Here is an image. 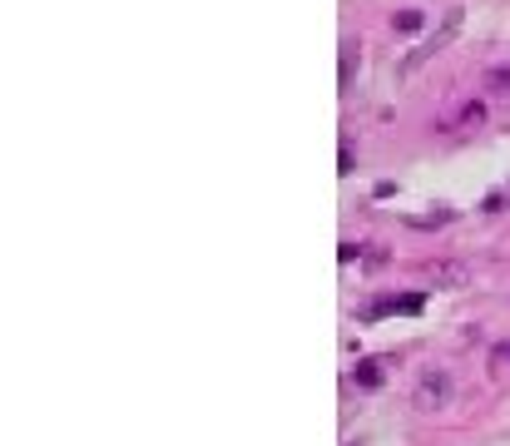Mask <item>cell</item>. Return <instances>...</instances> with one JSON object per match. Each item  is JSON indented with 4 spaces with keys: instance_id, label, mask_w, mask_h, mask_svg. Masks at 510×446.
I'll use <instances>...</instances> for the list:
<instances>
[{
    "instance_id": "obj_1",
    "label": "cell",
    "mask_w": 510,
    "mask_h": 446,
    "mask_svg": "<svg viewBox=\"0 0 510 446\" xmlns=\"http://www.w3.org/2000/svg\"><path fill=\"white\" fill-rule=\"evenodd\" d=\"M461 15H466L461 5H451V10L441 15V30H436L431 40H421V45H416V50L407 55V60H402V75H411V70H421L426 60H436V55H441V50H446V45L456 40V30H461Z\"/></svg>"
},
{
    "instance_id": "obj_2",
    "label": "cell",
    "mask_w": 510,
    "mask_h": 446,
    "mask_svg": "<svg viewBox=\"0 0 510 446\" xmlns=\"http://www.w3.org/2000/svg\"><path fill=\"white\" fill-rule=\"evenodd\" d=\"M451 402V377L441 372V367H426L421 377H416V387H411V407L416 412H441Z\"/></svg>"
},
{
    "instance_id": "obj_3",
    "label": "cell",
    "mask_w": 510,
    "mask_h": 446,
    "mask_svg": "<svg viewBox=\"0 0 510 446\" xmlns=\"http://www.w3.org/2000/svg\"><path fill=\"white\" fill-rule=\"evenodd\" d=\"M426 278H431L436 288H466V283H471V263H456V258H436V263L426 268Z\"/></svg>"
},
{
    "instance_id": "obj_4",
    "label": "cell",
    "mask_w": 510,
    "mask_h": 446,
    "mask_svg": "<svg viewBox=\"0 0 510 446\" xmlns=\"http://www.w3.org/2000/svg\"><path fill=\"white\" fill-rule=\"evenodd\" d=\"M352 382H357L362 392H377V387L387 382V362H382V357H362V362L352 367Z\"/></svg>"
},
{
    "instance_id": "obj_5",
    "label": "cell",
    "mask_w": 510,
    "mask_h": 446,
    "mask_svg": "<svg viewBox=\"0 0 510 446\" xmlns=\"http://www.w3.org/2000/svg\"><path fill=\"white\" fill-rule=\"evenodd\" d=\"M481 119H486V105H481V100H471V105H461L456 114H446V119H441V129H466V124H481Z\"/></svg>"
},
{
    "instance_id": "obj_6",
    "label": "cell",
    "mask_w": 510,
    "mask_h": 446,
    "mask_svg": "<svg viewBox=\"0 0 510 446\" xmlns=\"http://www.w3.org/2000/svg\"><path fill=\"white\" fill-rule=\"evenodd\" d=\"M407 223H416V228H436V223H451V209L436 204V214H421V219H407Z\"/></svg>"
},
{
    "instance_id": "obj_7",
    "label": "cell",
    "mask_w": 510,
    "mask_h": 446,
    "mask_svg": "<svg viewBox=\"0 0 510 446\" xmlns=\"http://www.w3.org/2000/svg\"><path fill=\"white\" fill-rule=\"evenodd\" d=\"M421 20H426V15H421V10H402V15H397V20H392V25H397V30H402V35H411V30H421Z\"/></svg>"
},
{
    "instance_id": "obj_8",
    "label": "cell",
    "mask_w": 510,
    "mask_h": 446,
    "mask_svg": "<svg viewBox=\"0 0 510 446\" xmlns=\"http://www.w3.org/2000/svg\"><path fill=\"white\" fill-rule=\"evenodd\" d=\"M486 90L491 95H510V70H491L486 75Z\"/></svg>"
},
{
    "instance_id": "obj_9",
    "label": "cell",
    "mask_w": 510,
    "mask_h": 446,
    "mask_svg": "<svg viewBox=\"0 0 510 446\" xmlns=\"http://www.w3.org/2000/svg\"><path fill=\"white\" fill-rule=\"evenodd\" d=\"M501 209H506V194H491V199L481 204V214H501Z\"/></svg>"
},
{
    "instance_id": "obj_10",
    "label": "cell",
    "mask_w": 510,
    "mask_h": 446,
    "mask_svg": "<svg viewBox=\"0 0 510 446\" xmlns=\"http://www.w3.org/2000/svg\"><path fill=\"white\" fill-rule=\"evenodd\" d=\"M496 362H510V342H501V347H496Z\"/></svg>"
}]
</instances>
